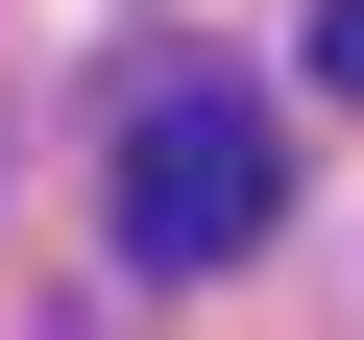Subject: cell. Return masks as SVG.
Segmentation results:
<instances>
[{"label":"cell","mask_w":364,"mask_h":340,"mask_svg":"<svg viewBox=\"0 0 364 340\" xmlns=\"http://www.w3.org/2000/svg\"><path fill=\"white\" fill-rule=\"evenodd\" d=\"M267 195H291V146H267L243 97H146V122H122V243H146V267H243Z\"/></svg>","instance_id":"obj_1"},{"label":"cell","mask_w":364,"mask_h":340,"mask_svg":"<svg viewBox=\"0 0 364 340\" xmlns=\"http://www.w3.org/2000/svg\"><path fill=\"white\" fill-rule=\"evenodd\" d=\"M316 97H364V0H316Z\"/></svg>","instance_id":"obj_2"}]
</instances>
